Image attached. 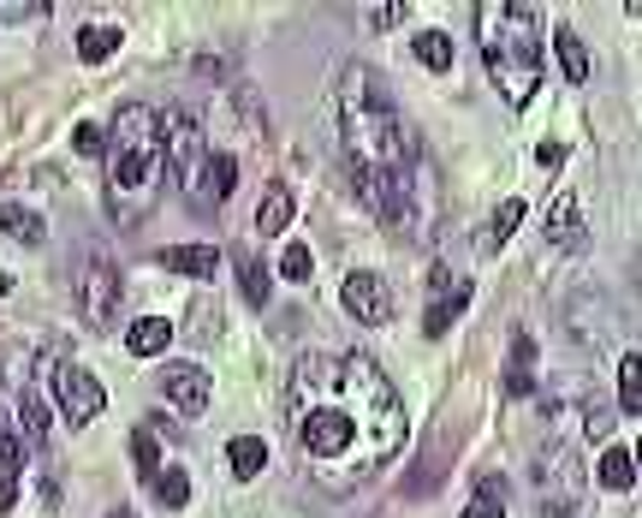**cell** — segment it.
<instances>
[{
  "label": "cell",
  "instance_id": "6da1fadb",
  "mask_svg": "<svg viewBox=\"0 0 642 518\" xmlns=\"http://www.w3.org/2000/svg\"><path fill=\"white\" fill-rule=\"evenodd\" d=\"M286 417L303 465L328 495L363 489L411 435L405 400L363 352H303L286 375Z\"/></svg>",
  "mask_w": 642,
  "mask_h": 518
},
{
  "label": "cell",
  "instance_id": "7a4b0ae2",
  "mask_svg": "<svg viewBox=\"0 0 642 518\" xmlns=\"http://www.w3.org/2000/svg\"><path fill=\"white\" fill-rule=\"evenodd\" d=\"M333 120H340V144L358 179V197L381 221H405L416 203V132L411 120L393 107V96L381 90V77L369 66L340 72V96H333Z\"/></svg>",
  "mask_w": 642,
  "mask_h": 518
},
{
  "label": "cell",
  "instance_id": "3957f363",
  "mask_svg": "<svg viewBox=\"0 0 642 518\" xmlns=\"http://www.w3.org/2000/svg\"><path fill=\"white\" fill-rule=\"evenodd\" d=\"M107 215L120 227H143L155 215L161 185V114L125 102L107 125Z\"/></svg>",
  "mask_w": 642,
  "mask_h": 518
},
{
  "label": "cell",
  "instance_id": "277c9868",
  "mask_svg": "<svg viewBox=\"0 0 642 518\" xmlns=\"http://www.w3.org/2000/svg\"><path fill=\"white\" fill-rule=\"evenodd\" d=\"M476 42H482V60H488V77L506 96V107L536 102V90H541V12L529 0H482Z\"/></svg>",
  "mask_w": 642,
  "mask_h": 518
},
{
  "label": "cell",
  "instance_id": "5b68a950",
  "mask_svg": "<svg viewBox=\"0 0 642 518\" xmlns=\"http://www.w3.org/2000/svg\"><path fill=\"white\" fill-rule=\"evenodd\" d=\"M120 292H125L120 262L107 257V250H84V262H77V287H72L84 328H95V334H102V328L120 317Z\"/></svg>",
  "mask_w": 642,
  "mask_h": 518
},
{
  "label": "cell",
  "instance_id": "8992f818",
  "mask_svg": "<svg viewBox=\"0 0 642 518\" xmlns=\"http://www.w3.org/2000/svg\"><path fill=\"white\" fill-rule=\"evenodd\" d=\"M536 495H541V518H577V507H583V465H577L571 442H553L536 459Z\"/></svg>",
  "mask_w": 642,
  "mask_h": 518
},
{
  "label": "cell",
  "instance_id": "52a82bcc",
  "mask_svg": "<svg viewBox=\"0 0 642 518\" xmlns=\"http://www.w3.org/2000/svg\"><path fill=\"white\" fill-rule=\"evenodd\" d=\"M161 162H167L173 185L197 191V179L208 167V137H203V125L190 120L185 107H167V114H161Z\"/></svg>",
  "mask_w": 642,
  "mask_h": 518
},
{
  "label": "cell",
  "instance_id": "ba28073f",
  "mask_svg": "<svg viewBox=\"0 0 642 518\" xmlns=\"http://www.w3.org/2000/svg\"><path fill=\"white\" fill-rule=\"evenodd\" d=\"M42 375H54V400H60V417L72 423V429H84V423H95L102 417V405H107V394H102V382H95L90 370H77V364H66V352H42Z\"/></svg>",
  "mask_w": 642,
  "mask_h": 518
},
{
  "label": "cell",
  "instance_id": "9c48e42d",
  "mask_svg": "<svg viewBox=\"0 0 642 518\" xmlns=\"http://www.w3.org/2000/svg\"><path fill=\"white\" fill-rule=\"evenodd\" d=\"M470 298H476V280H458L453 274V262H435V280H428V317L423 328L428 334H446L464 310H470Z\"/></svg>",
  "mask_w": 642,
  "mask_h": 518
},
{
  "label": "cell",
  "instance_id": "30bf717a",
  "mask_svg": "<svg viewBox=\"0 0 642 518\" xmlns=\"http://www.w3.org/2000/svg\"><path fill=\"white\" fill-rule=\"evenodd\" d=\"M340 298H345V310H351V317H358L363 328H387V317H393V292H387V280L369 274V269L345 274Z\"/></svg>",
  "mask_w": 642,
  "mask_h": 518
},
{
  "label": "cell",
  "instance_id": "8fae6325",
  "mask_svg": "<svg viewBox=\"0 0 642 518\" xmlns=\"http://www.w3.org/2000/svg\"><path fill=\"white\" fill-rule=\"evenodd\" d=\"M161 387H167V400L179 405L185 417H197L208 405V370H197V364H167L161 370Z\"/></svg>",
  "mask_w": 642,
  "mask_h": 518
},
{
  "label": "cell",
  "instance_id": "7c38bea8",
  "mask_svg": "<svg viewBox=\"0 0 642 518\" xmlns=\"http://www.w3.org/2000/svg\"><path fill=\"white\" fill-rule=\"evenodd\" d=\"M232 185H238V155L215 149V155H208V167H203V179H197V203H203V209H220V203L232 197Z\"/></svg>",
  "mask_w": 642,
  "mask_h": 518
},
{
  "label": "cell",
  "instance_id": "4fadbf2b",
  "mask_svg": "<svg viewBox=\"0 0 642 518\" xmlns=\"http://www.w3.org/2000/svg\"><path fill=\"white\" fill-rule=\"evenodd\" d=\"M161 269L190 274V280H215L220 250H208V245H167V250H161Z\"/></svg>",
  "mask_w": 642,
  "mask_h": 518
},
{
  "label": "cell",
  "instance_id": "5bb4252c",
  "mask_svg": "<svg viewBox=\"0 0 642 518\" xmlns=\"http://www.w3.org/2000/svg\"><path fill=\"white\" fill-rule=\"evenodd\" d=\"M232 269H238V287H245V298L256 310L268 304V292H275V274H268V262L256 257V250H232Z\"/></svg>",
  "mask_w": 642,
  "mask_h": 518
},
{
  "label": "cell",
  "instance_id": "9a60e30c",
  "mask_svg": "<svg viewBox=\"0 0 642 518\" xmlns=\"http://www.w3.org/2000/svg\"><path fill=\"white\" fill-rule=\"evenodd\" d=\"M548 232H553V245H566V250H583V209H577V197H571V191H559V197H553Z\"/></svg>",
  "mask_w": 642,
  "mask_h": 518
},
{
  "label": "cell",
  "instance_id": "2e32d148",
  "mask_svg": "<svg viewBox=\"0 0 642 518\" xmlns=\"http://www.w3.org/2000/svg\"><path fill=\"white\" fill-rule=\"evenodd\" d=\"M601 489H613V495H631L636 489V453L631 447H607L601 453Z\"/></svg>",
  "mask_w": 642,
  "mask_h": 518
},
{
  "label": "cell",
  "instance_id": "e0dca14e",
  "mask_svg": "<svg viewBox=\"0 0 642 518\" xmlns=\"http://www.w3.org/2000/svg\"><path fill=\"white\" fill-rule=\"evenodd\" d=\"M120 42L125 37L114 24H84V30H77V60H84V66H102V60H114Z\"/></svg>",
  "mask_w": 642,
  "mask_h": 518
},
{
  "label": "cell",
  "instance_id": "ac0fdd59",
  "mask_svg": "<svg viewBox=\"0 0 642 518\" xmlns=\"http://www.w3.org/2000/svg\"><path fill=\"white\" fill-rule=\"evenodd\" d=\"M529 387H536V340L518 334V345H511V370H506V394L524 400Z\"/></svg>",
  "mask_w": 642,
  "mask_h": 518
},
{
  "label": "cell",
  "instance_id": "d6986e66",
  "mask_svg": "<svg viewBox=\"0 0 642 518\" xmlns=\"http://www.w3.org/2000/svg\"><path fill=\"white\" fill-rule=\"evenodd\" d=\"M0 232H12L19 245H42V239H48L42 215L24 209V203H0Z\"/></svg>",
  "mask_w": 642,
  "mask_h": 518
},
{
  "label": "cell",
  "instance_id": "ffe728a7",
  "mask_svg": "<svg viewBox=\"0 0 642 518\" xmlns=\"http://www.w3.org/2000/svg\"><path fill=\"white\" fill-rule=\"evenodd\" d=\"M286 227H292V191L275 185V191L262 197V209H256V232H262V239H280Z\"/></svg>",
  "mask_w": 642,
  "mask_h": 518
},
{
  "label": "cell",
  "instance_id": "44dd1931",
  "mask_svg": "<svg viewBox=\"0 0 642 518\" xmlns=\"http://www.w3.org/2000/svg\"><path fill=\"white\" fill-rule=\"evenodd\" d=\"M553 54H559V72L571 77V84H583L589 77V49H583V37L566 24V30H553Z\"/></svg>",
  "mask_w": 642,
  "mask_h": 518
},
{
  "label": "cell",
  "instance_id": "7402d4cb",
  "mask_svg": "<svg viewBox=\"0 0 642 518\" xmlns=\"http://www.w3.org/2000/svg\"><path fill=\"white\" fill-rule=\"evenodd\" d=\"M167 340H173L167 322L143 317V322H132V334H125V352H132V358H155V352H167Z\"/></svg>",
  "mask_w": 642,
  "mask_h": 518
},
{
  "label": "cell",
  "instance_id": "603a6c76",
  "mask_svg": "<svg viewBox=\"0 0 642 518\" xmlns=\"http://www.w3.org/2000/svg\"><path fill=\"white\" fill-rule=\"evenodd\" d=\"M227 465H232V477H256V470L268 465V442H256V435H232V442H227Z\"/></svg>",
  "mask_w": 642,
  "mask_h": 518
},
{
  "label": "cell",
  "instance_id": "cb8c5ba5",
  "mask_svg": "<svg viewBox=\"0 0 642 518\" xmlns=\"http://www.w3.org/2000/svg\"><path fill=\"white\" fill-rule=\"evenodd\" d=\"M19 423H24V442H19V447L42 453V447H48V405H42V387H30V394H24Z\"/></svg>",
  "mask_w": 642,
  "mask_h": 518
},
{
  "label": "cell",
  "instance_id": "d4e9b609",
  "mask_svg": "<svg viewBox=\"0 0 642 518\" xmlns=\"http://www.w3.org/2000/svg\"><path fill=\"white\" fill-rule=\"evenodd\" d=\"M155 500L167 512H179L185 500H190V470L185 465H161V477H155Z\"/></svg>",
  "mask_w": 642,
  "mask_h": 518
},
{
  "label": "cell",
  "instance_id": "484cf974",
  "mask_svg": "<svg viewBox=\"0 0 642 518\" xmlns=\"http://www.w3.org/2000/svg\"><path fill=\"white\" fill-rule=\"evenodd\" d=\"M619 405H624V417L642 412V358L636 352L619 358Z\"/></svg>",
  "mask_w": 642,
  "mask_h": 518
},
{
  "label": "cell",
  "instance_id": "4316f807",
  "mask_svg": "<svg viewBox=\"0 0 642 518\" xmlns=\"http://www.w3.org/2000/svg\"><path fill=\"white\" fill-rule=\"evenodd\" d=\"M464 518H506V483L500 477H482V489L470 495Z\"/></svg>",
  "mask_w": 642,
  "mask_h": 518
},
{
  "label": "cell",
  "instance_id": "83f0119b",
  "mask_svg": "<svg viewBox=\"0 0 642 518\" xmlns=\"http://www.w3.org/2000/svg\"><path fill=\"white\" fill-rule=\"evenodd\" d=\"M411 54H416V60H423V66H428V72H446V66H453V42H446V37H441V30H423V37H416V42H411Z\"/></svg>",
  "mask_w": 642,
  "mask_h": 518
},
{
  "label": "cell",
  "instance_id": "f1b7e54d",
  "mask_svg": "<svg viewBox=\"0 0 642 518\" xmlns=\"http://www.w3.org/2000/svg\"><path fill=\"white\" fill-rule=\"evenodd\" d=\"M132 459H137V477H161V435L143 423V429H132Z\"/></svg>",
  "mask_w": 642,
  "mask_h": 518
},
{
  "label": "cell",
  "instance_id": "f546056e",
  "mask_svg": "<svg viewBox=\"0 0 642 518\" xmlns=\"http://www.w3.org/2000/svg\"><path fill=\"white\" fill-rule=\"evenodd\" d=\"M19 470H24V447L12 442L0 453V512H12V500H19Z\"/></svg>",
  "mask_w": 642,
  "mask_h": 518
},
{
  "label": "cell",
  "instance_id": "4dcf8cb0",
  "mask_svg": "<svg viewBox=\"0 0 642 518\" xmlns=\"http://www.w3.org/2000/svg\"><path fill=\"white\" fill-rule=\"evenodd\" d=\"M524 227V197H506L500 209H494V227H488V250H500L511 232Z\"/></svg>",
  "mask_w": 642,
  "mask_h": 518
},
{
  "label": "cell",
  "instance_id": "1f68e13d",
  "mask_svg": "<svg viewBox=\"0 0 642 518\" xmlns=\"http://www.w3.org/2000/svg\"><path fill=\"white\" fill-rule=\"evenodd\" d=\"M310 269H315L310 245H286V257H280V274H286V280H310Z\"/></svg>",
  "mask_w": 642,
  "mask_h": 518
},
{
  "label": "cell",
  "instance_id": "d6a6232c",
  "mask_svg": "<svg viewBox=\"0 0 642 518\" xmlns=\"http://www.w3.org/2000/svg\"><path fill=\"white\" fill-rule=\"evenodd\" d=\"M72 149H77V155H102V149H107V132H102L95 120H84V125L72 132Z\"/></svg>",
  "mask_w": 642,
  "mask_h": 518
},
{
  "label": "cell",
  "instance_id": "836d02e7",
  "mask_svg": "<svg viewBox=\"0 0 642 518\" xmlns=\"http://www.w3.org/2000/svg\"><path fill=\"white\" fill-rule=\"evenodd\" d=\"M405 12H411V7H398V0H387V7H369V24H375V30H393L398 19H405Z\"/></svg>",
  "mask_w": 642,
  "mask_h": 518
},
{
  "label": "cell",
  "instance_id": "e575fe53",
  "mask_svg": "<svg viewBox=\"0 0 642 518\" xmlns=\"http://www.w3.org/2000/svg\"><path fill=\"white\" fill-rule=\"evenodd\" d=\"M48 7H19V0H12V7H0V24H30V19H42Z\"/></svg>",
  "mask_w": 642,
  "mask_h": 518
},
{
  "label": "cell",
  "instance_id": "d590c367",
  "mask_svg": "<svg viewBox=\"0 0 642 518\" xmlns=\"http://www.w3.org/2000/svg\"><path fill=\"white\" fill-rule=\"evenodd\" d=\"M190 334H215V304H197V317H185Z\"/></svg>",
  "mask_w": 642,
  "mask_h": 518
},
{
  "label": "cell",
  "instance_id": "8d00e7d4",
  "mask_svg": "<svg viewBox=\"0 0 642 518\" xmlns=\"http://www.w3.org/2000/svg\"><path fill=\"white\" fill-rule=\"evenodd\" d=\"M536 162H541V167H559V162H566V144H541Z\"/></svg>",
  "mask_w": 642,
  "mask_h": 518
},
{
  "label": "cell",
  "instance_id": "74e56055",
  "mask_svg": "<svg viewBox=\"0 0 642 518\" xmlns=\"http://www.w3.org/2000/svg\"><path fill=\"white\" fill-rule=\"evenodd\" d=\"M12 442H19V435H12V429H7V417H0V453H7Z\"/></svg>",
  "mask_w": 642,
  "mask_h": 518
},
{
  "label": "cell",
  "instance_id": "f35d334b",
  "mask_svg": "<svg viewBox=\"0 0 642 518\" xmlns=\"http://www.w3.org/2000/svg\"><path fill=\"white\" fill-rule=\"evenodd\" d=\"M107 518H137V512H132V507H114V512H107Z\"/></svg>",
  "mask_w": 642,
  "mask_h": 518
}]
</instances>
